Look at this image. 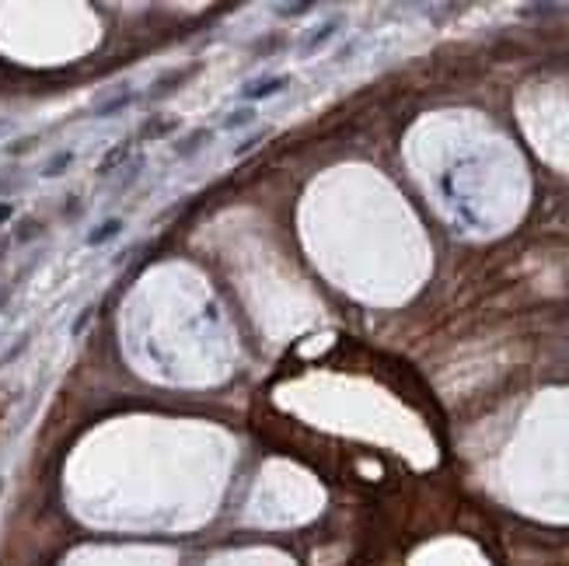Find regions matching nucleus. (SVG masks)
Instances as JSON below:
<instances>
[{"label": "nucleus", "instance_id": "1", "mask_svg": "<svg viewBox=\"0 0 569 566\" xmlns=\"http://www.w3.org/2000/svg\"><path fill=\"white\" fill-rule=\"evenodd\" d=\"M290 81L283 78V73H276V78H255V81H245L241 84V98L245 102H258V98H269V95H280Z\"/></svg>", "mask_w": 569, "mask_h": 566}, {"label": "nucleus", "instance_id": "2", "mask_svg": "<svg viewBox=\"0 0 569 566\" xmlns=\"http://www.w3.org/2000/svg\"><path fill=\"white\" fill-rule=\"evenodd\" d=\"M210 137H213L210 130H193L189 137H182V140L175 143V154H178V158H196L199 150L210 143Z\"/></svg>", "mask_w": 569, "mask_h": 566}, {"label": "nucleus", "instance_id": "3", "mask_svg": "<svg viewBox=\"0 0 569 566\" xmlns=\"http://www.w3.org/2000/svg\"><path fill=\"white\" fill-rule=\"evenodd\" d=\"M339 25H343V21H339V18H332V21H325V25H318L311 35H308V39H304V53H315L322 43H328L332 39V35L339 32Z\"/></svg>", "mask_w": 569, "mask_h": 566}, {"label": "nucleus", "instance_id": "4", "mask_svg": "<svg viewBox=\"0 0 569 566\" xmlns=\"http://www.w3.org/2000/svg\"><path fill=\"white\" fill-rule=\"evenodd\" d=\"M255 123V108L252 105H238V108H231L223 116V130H241V126H252Z\"/></svg>", "mask_w": 569, "mask_h": 566}, {"label": "nucleus", "instance_id": "5", "mask_svg": "<svg viewBox=\"0 0 569 566\" xmlns=\"http://www.w3.org/2000/svg\"><path fill=\"white\" fill-rule=\"evenodd\" d=\"M126 158H130V143H119V147H112V150H108V154H105V161H101L95 172H98V175H108L112 168H119Z\"/></svg>", "mask_w": 569, "mask_h": 566}, {"label": "nucleus", "instance_id": "6", "mask_svg": "<svg viewBox=\"0 0 569 566\" xmlns=\"http://www.w3.org/2000/svg\"><path fill=\"white\" fill-rule=\"evenodd\" d=\"M119 231H123V220H116V217H112V220L98 224V228L88 235V245H101V241H108L112 235H119Z\"/></svg>", "mask_w": 569, "mask_h": 566}, {"label": "nucleus", "instance_id": "7", "mask_svg": "<svg viewBox=\"0 0 569 566\" xmlns=\"http://www.w3.org/2000/svg\"><path fill=\"white\" fill-rule=\"evenodd\" d=\"M70 165H73V150H60V154H56L49 165H43V175H46V178H60Z\"/></svg>", "mask_w": 569, "mask_h": 566}, {"label": "nucleus", "instance_id": "8", "mask_svg": "<svg viewBox=\"0 0 569 566\" xmlns=\"http://www.w3.org/2000/svg\"><path fill=\"white\" fill-rule=\"evenodd\" d=\"M171 126H175V119H165V116H161V119H147V123H143V133H140V137H143V140H154V137H168V130H171Z\"/></svg>", "mask_w": 569, "mask_h": 566}, {"label": "nucleus", "instance_id": "9", "mask_svg": "<svg viewBox=\"0 0 569 566\" xmlns=\"http://www.w3.org/2000/svg\"><path fill=\"white\" fill-rule=\"evenodd\" d=\"M185 78H189V70H175L171 78H165L161 84H154V88H150V98H161V95H165V91H171L175 84H182Z\"/></svg>", "mask_w": 569, "mask_h": 566}, {"label": "nucleus", "instance_id": "10", "mask_svg": "<svg viewBox=\"0 0 569 566\" xmlns=\"http://www.w3.org/2000/svg\"><path fill=\"white\" fill-rule=\"evenodd\" d=\"M130 102H133V91H126V95H119V98H112V102L98 105V108H95V116H112V112H119V108H126Z\"/></svg>", "mask_w": 569, "mask_h": 566}, {"label": "nucleus", "instance_id": "11", "mask_svg": "<svg viewBox=\"0 0 569 566\" xmlns=\"http://www.w3.org/2000/svg\"><path fill=\"white\" fill-rule=\"evenodd\" d=\"M91 315H95V308H84V311H81V315H77V322H73V325H70V332H73V335H81V332H84V329H88V322H91Z\"/></svg>", "mask_w": 569, "mask_h": 566}, {"label": "nucleus", "instance_id": "12", "mask_svg": "<svg viewBox=\"0 0 569 566\" xmlns=\"http://www.w3.org/2000/svg\"><path fill=\"white\" fill-rule=\"evenodd\" d=\"M25 346H28V335H21V339H18V343H14V346H11V350L4 353V360H0V364H8V360H14V357H18V353L25 350Z\"/></svg>", "mask_w": 569, "mask_h": 566}, {"label": "nucleus", "instance_id": "13", "mask_svg": "<svg viewBox=\"0 0 569 566\" xmlns=\"http://www.w3.org/2000/svg\"><path fill=\"white\" fill-rule=\"evenodd\" d=\"M11 213H14V207H11V203H0V224H8V220H11Z\"/></svg>", "mask_w": 569, "mask_h": 566}, {"label": "nucleus", "instance_id": "14", "mask_svg": "<svg viewBox=\"0 0 569 566\" xmlns=\"http://www.w3.org/2000/svg\"><path fill=\"white\" fill-rule=\"evenodd\" d=\"M283 14H300V11H308V4H290V8H280Z\"/></svg>", "mask_w": 569, "mask_h": 566}, {"label": "nucleus", "instance_id": "15", "mask_svg": "<svg viewBox=\"0 0 569 566\" xmlns=\"http://www.w3.org/2000/svg\"><path fill=\"white\" fill-rule=\"evenodd\" d=\"M0 308H4V290H0Z\"/></svg>", "mask_w": 569, "mask_h": 566}, {"label": "nucleus", "instance_id": "16", "mask_svg": "<svg viewBox=\"0 0 569 566\" xmlns=\"http://www.w3.org/2000/svg\"><path fill=\"white\" fill-rule=\"evenodd\" d=\"M0 489H4V479H0Z\"/></svg>", "mask_w": 569, "mask_h": 566}]
</instances>
